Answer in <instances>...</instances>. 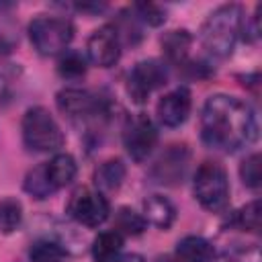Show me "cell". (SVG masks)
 Instances as JSON below:
<instances>
[{"mask_svg":"<svg viewBox=\"0 0 262 262\" xmlns=\"http://www.w3.org/2000/svg\"><path fill=\"white\" fill-rule=\"evenodd\" d=\"M74 37V27L68 18L53 14H39L29 25V39L37 53L57 55L63 53Z\"/></svg>","mask_w":262,"mask_h":262,"instance_id":"4","label":"cell"},{"mask_svg":"<svg viewBox=\"0 0 262 262\" xmlns=\"http://www.w3.org/2000/svg\"><path fill=\"white\" fill-rule=\"evenodd\" d=\"M244 12L237 4H223L209 14L201 29V41L213 57L231 55L237 37L242 35Z\"/></svg>","mask_w":262,"mask_h":262,"instance_id":"2","label":"cell"},{"mask_svg":"<svg viewBox=\"0 0 262 262\" xmlns=\"http://www.w3.org/2000/svg\"><path fill=\"white\" fill-rule=\"evenodd\" d=\"M68 211L78 223L86 227H98L100 223L106 221L111 213V205L102 192L90 188H78L70 199Z\"/></svg>","mask_w":262,"mask_h":262,"instance_id":"6","label":"cell"},{"mask_svg":"<svg viewBox=\"0 0 262 262\" xmlns=\"http://www.w3.org/2000/svg\"><path fill=\"white\" fill-rule=\"evenodd\" d=\"M156 141H158V131L147 115H137L127 123L123 133V143L131 160L135 162L147 160V156L156 147Z\"/></svg>","mask_w":262,"mask_h":262,"instance_id":"8","label":"cell"},{"mask_svg":"<svg viewBox=\"0 0 262 262\" xmlns=\"http://www.w3.org/2000/svg\"><path fill=\"white\" fill-rule=\"evenodd\" d=\"M190 92L188 88L180 86L168 94H164L156 106V113H158V119L162 125L166 127H178L182 125L186 119H188V113H190Z\"/></svg>","mask_w":262,"mask_h":262,"instance_id":"10","label":"cell"},{"mask_svg":"<svg viewBox=\"0 0 262 262\" xmlns=\"http://www.w3.org/2000/svg\"><path fill=\"white\" fill-rule=\"evenodd\" d=\"M88 59L98 68H111L119 61L121 55V37L119 31L111 25L96 29L86 43Z\"/></svg>","mask_w":262,"mask_h":262,"instance_id":"9","label":"cell"},{"mask_svg":"<svg viewBox=\"0 0 262 262\" xmlns=\"http://www.w3.org/2000/svg\"><path fill=\"white\" fill-rule=\"evenodd\" d=\"M176 256L180 262H211L215 258L213 246L201 235H186L176 246Z\"/></svg>","mask_w":262,"mask_h":262,"instance_id":"15","label":"cell"},{"mask_svg":"<svg viewBox=\"0 0 262 262\" xmlns=\"http://www.w3.org/2000/svg\"><path fill=\"white\" fill-rule=\"evenodd\" d=\"M25 190L31 196H35V199H47V196H51L57 190L51 184V180H49V174H47V166L45 164H39L33 170L27 172V176H25Z\"/></svg>","mask_w":262,"mask_h":262,"instance_id":"19","label":"cell"},{"mask_svg":"<svg viewBox=\"0 0 262 262\" xmlns=\"http://www.w3.org/2000/svg\"><path fill=\"white\" fill-rule=\"evenodd\" d=\"M143 219L158 229H168L176 219V209L166 196L151 194L143 201Z\"/></svg>","mask_w":262,"mask_h":262,"instance_id":"13","label":"cell"},{"mask_svg":"<svg viewBox=\"0 0 262 262\" xmlns=\"http://www.w3.org/2000/svg\"><path fill=\"white\" fill-rule=\"evenodd\" d=\"M57 72L66 80H78V78H82L86 74V59L82 57V53L72 51V49H66L59 55Z\"/></svg>","mask_w":262,"mask_h":262,"instance_id":"21","label":"cell"},{"mask_svg":"<svg viewBox=\"0 0 262 262\" xmlns=\"http://www.w3.org/2000/svg\"><path fill=\"white\" fill-rule=\"evenodd\" d=\"M66 256V248L53 239H39L29 250L31 262H63Z\"/></svg>","mask_w":262,"mask_h":262,"instance_id":"20","label":"cell"},{"mask_svg":"<svg viewBox=\"0 0 262 262\" xmlns=\"http://www.w3.org/2000/svg\"><path fill=\"white\" fill-rule=\"evenodd\" d=\"M115 225H117L115 231H119V233H125V235H139V233L145 229L147 221L143 219V215L135 213L133 209L121 207V209L117 211V215H115Z\"/></svg>","mask_w":262,"mask_h":262,"instance_id":"22","label":"cell"},{"mask_svg":"<svg viewBox=\"0 0 262 262\" xmlns=\"http://www.w3.org/2000/svg\"><path fill=\"white\" fill-rule=\"evenodd\" d=\"M239 176H242V182L246 186H250V188L260 186V180H262V158H260V154H252L242 162Z\"/></svg>","mask_w":262,"mask_h":262,"instance_id":"24","label":"cell"},{"mask_svg":"<svg viewBox=\"0 0 262 262\" xmlns=\"http://www.w3.org/2000/svg\"><path fill=\"white\" fill-rule=\"evenodd\" d=\"M166 80H168L166 66L158 59H145L131 70L127 80V92L135 102H145L156 88L166 84Z\"/></svg>","mask_w":262,"mask_h":262,"instance_id":"7","label":"cell"},{"mask_svg":"<svg viewBox=\"0 0 262 262\" xmlns=\"http://www.w3.org/2000/svg\"><path fill=\"white\" fill-rule=\"evenodd\" d=\"M125 164L121 160H106L94 170V186L98 192H115L125 180Z\"/></svg>","mask_w":262,"mask_h":262,"instance_id":"14","label":"cell"},{"mask_svg":"<svg viewBox=\"0 0 262 262\" xmlns=\"http://www.w3.org/2000/svg\"><path fill=\"white\" fill-rule=\"evenodd\" d=\"M23 139L33 151H57L66 137L57 121L43 106H33L23 117Z\"/></svg>","mask_w":262,"mask_h":262,"instance_id":"3","label":"cell"},{"mask_svg":"<svg viewBox=\"0 0 262 262\" xmlns=\"http://www.w3.org/2000/svg\"><path fill=\"white\" fill-rule=\"evenodd\" d=\"M123 235L119 231H102L92 242V258L94 262H113L121 256Z\"/></svg>","mask_w":262,"mask_h":262,"instance_id":"17","label":"cell"},{"mask_svg":"<svg viewBox=\"0 0 262 262\" xmlns=\"http://www.w3.org/2000/svg\"><path fill=\"white\" fill-rule=\"evenodd\" d=\"M23 221V205L16 199H2L0 201V231L12 233Z\"/></svg>","mask_w":262,"mask_h":262,"instance_id":"23","label":"cell"},{"mask_svg":"<svg viewBox=\"0 0 262 262\" xmlns=\"http://www.w3.org/2000/svg\"><path fill=\"white\" fill-rule=\"evenodd\" d=\"M256 133L258 123L248 102L227 94L207 98L201 113V137L209 147L229 154L252 143Z\"/></svg>","mask_w":262,"mask_h":262,"instance_id":"1","label":"cell"},{"mask_svg":"<svg viewBox=\"0 0 262 262\" xmlns=\"http://www.w3.org/2000/svg\"><path fill=\"white\" fill-rule=\"evenodd\" d=\"M45 166H47L49 180H51V184H53L55 188L68 186V184L76 178V172H78L76 160H74L70 154H55Z\"/></svg>","mask_w":262,"mask_h":262,"instance_id":"18","label":"cell"},{"mask_svg":"<svg viewBox=\"0 0 262 262\" xmlns=\"http://www.w3.org/2000/svg\"><path fill=\"white\" fill-rule=\"evenodd\" d=\"M57 106L63 115L74 119V117H88L90 113L96 111L98 102L88 90L63 88L61 92H57Z\"/></svg>","mask_w":262,"mask_h":262,"instance_id":"11","label":"cell"},{"mask_svg":"<svg viewBox=\"0 0 262 262\" xmlns=\"http://www.w3.org/2000/svg\"><path fill=\"white\" fill-rule=\"evenodd\" d=\"M186 160H188V154L182 145H172L156 164L154 168V174L160 182H178L184 174V168H186Z\"/></svg>","mask_w":262,"mask_h":262,"instance_id":"12","label":"cell"},{"mask_svg":"<svg viewBox=\"0 0 262 262\" xmlns=\"http://www.w3.org/2000/svg\"><path fill=\"white\" fill-rule=\"evenodd\" d=\"M135 10H137V16L143 18L151 27H158L166 20V12L154 2H139V4H135Z\"/></svg>","mask_w":262,"mask_h":262,"instance_id":"26","label":"cell"},{"mask_svg":"<svg viewBox=\"0 0 262 262\" xmlns=\"http://www.w3.org/2000/svg\"><path fill=\"white\" fill-rule=\"evenodd\" d=\"M113 262H145L139 254H123V256H119L117 260H113Z\"/></svg>","mask_w":262,"mask_h":262,"instance_id":"27","label":"cell"},{"mask_svg":"<svg viewBox=\"0 0 262 262\" xmlns=\"http://www.w3.org/2000/svg\"><path fill=\"white\" fill-rule=\"evenodd\" d=\"M192 37L184 29H174L162 37V51L170 63H182L190 51Z\"/></svg>","mask_w":262,"mask_h":262,"instance_id":"16","label":"cell"},{"mask_svg":"<svg viewBox=\"0 0 262 262\" xmlns=\"http://www.w3.org/2000/svg\"><path fill=\"white\" fill-rule=\"evenodd\" d=\"M194 196L207 211H223L229 201V180L217 162H203L194 174Z\"/></svg>","mask_w":262,"mask_h":262,"instance_id":"5","label":"cell"},{"mask_svg":"<svg viewBox=\"0 0 262 262\" xmlns=\"http://www.w3.org/2000/svg\"><path fill=\"white\" fill-rule=\"evenodd\" d=\"M239 227L250 229V231H258L260 229V221H262V209H260V201H252L246 207L239 209V213L235 215Z\"/></svg>","mask_w":262,"mask_h":262,"instance_id":"25","label":"cell"}]
</instances>
